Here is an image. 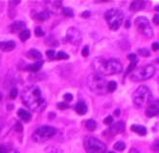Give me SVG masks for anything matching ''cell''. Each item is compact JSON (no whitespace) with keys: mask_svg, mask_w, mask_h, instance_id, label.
Segmentation results:
<instances>
[{"mask_svg":"<svg viewBox=\"0 0 159 153\" xmlns=\"http://www.w3.org/2000/svg\"><path fill=\"white\" fill-rule=\"evenodd\" d=\"M29 56H31V58H33L34 59L36 60H41L42 59V56L40 54V52L36 50V49H31L29 52H28Z\"/></svg>","mask_w":159,"mask_h":153,"instance_id":"20","label":"cell"},{"mask_svg":"<svg viewBox=\"0 0 159 153\" xmlns=\"http://www.w3.org/2000/svg\"><path fill=\"white\" fill-rule=\"evenodd\" d=\"M107 153H114V152H112V151H109V152H107Z\"/></svg>","mask_w":159,"mask_h":153,"instance_id":"50","label":"cell"},{"mask_svg":"<svg viewBox=\"0 0 159 153\" xmlns=\"http://www.w3.org/2000/svg\"><path fill=\"white\" fill-rule=\"evenodd\" d=\"M22 102L26 106L36 112H42L46 107V100L41 90L36 85L27 86L21 94Z\"/></svg>","mask_w":159,"mask_h":153,"instance_id":"1","label":"cell"},{"mask_svg":"<svg viewBox=\"0 0 159 153\" xmlns=\"http://www.w3.org/2000/svg\"><path fill=\"white\" fill-rule=\"evenodd\" d=\"M152 48L153 51H157L159 50V43L158 42H153L152 45Z\"/></svg>","mask_w":159,"mask_h":153,"instance_id":"39","label":"cell"},{"mask_svg":"<svg viewBox=\"0 0 159 153\" xmlns=\"http://www.w3.org/2000/svg\"><path fill=\"white\" fill-rule=\"evenodd\" d=\"M82 56H85V58L88 56V55H89V48H88V46H85V47L82 48Z\"/></svg>","mask_w":159,"mask_h":153,"instance_id":"34","label":"cell"},{"mask_svg":"<svg viewBox=\"0 0 159 153\" xmlns=\"http://www.w3.org/2000/svg\"><path fill=\"white\" fill-rule=\"evenodd\" d=\"M48 18H49V12H48L47 11H43L38 15V19L40 20V21H44Z\"/></svg>","mask_w":159,"mask_h":153,"instance_id":"25","label":"cell"},{"mask_svg":"<svg viewBox=\"0 0 159 153\" xmlns=\"http://www.w3.org/2000/svg\"><path fill=\"white\" fill-rule=\"evenodd\" d=\"M66 38L69 42H71L72 44H80L82 41V34L80 32V30L75 28V27H71L69 28L67 33H66Z\"/></svg>","mask_w":159,"mask_h":153,"instance_id":"10","label":"cell"},{"mask_svg":"<svg viewBox=\"0 0 159 153\" xmlns=\"http://www.w3.org/2000/svg\"><path fill=\"white\" fill-rule=\"evenodd\" d=\"M153 23L155 25H159V15H155L153 16Z\"/></svg>","mask_w":159,"mask_h":153,"instance_id":"40","label":"cell"},{"mask_svg":"<svg viewBox=\"0 0 159 153\" xmlns=\"http://www.w3.org/2000/svg\"><path fill=\"white\" fill-rule=\"evenodd\" d=\"M46 56H47V58L49 59H54L56 58L55 51H53V50H48V51H46Z\"/></svg>","mask_w":159,"mask_h":153,"instance_id":"30","label":"cell"},{"mask_svg":"<svg viewBox=\"0 0 159 153\" xmlns=\"http://www.w3.org/2000/svg\"><path fill=\"white\" fill-rule=\"evenodd\" d=\"M137 62H138V59H135V60H132V61H130V64L129 65V67H127V74H129V73H130V72H132L133 70L135 69V66L137 65Z\"/></svg>","mask_w":159,"mask_h":153,"instance_id":"27","label":"cell"},{"mask_svg":"<svg viewBox=\"0 0 159 153\" xmlns=\"http://www.w3.org/2000/svg\"><path fill=\"white\" fill-rule=\"evenodd\" d=\"M127 59H129L130 61L137 59V58H136V54H134V53H131V54H130L129 56H127Z\"/></svg>","mask_w":159,"mask_h":153,"instance_id":"38","label":"cell"},{"mask_svg":"<svg viewBox=\"0 0 159 153\" xmlns=\"http://www.w3.org/2000/svg\"><path fill=\"white\" fill-rule=\"evenodd\" d=\"M130 20H127V22H126V27H127V28H129V27H130Z\"/></svg>","mask_w":159,"mask_h":153,"instance_id":"46","label":"cell"},{"mask_svg":"<svg viewBox=\"0 0 159 153\" xmlns=\"http://www.w3.org/2000/svg\"><path fill=\"white\" fill-rule=\"evenodd\" d=\"M0 153H6V148L3 145H0Z\"/></svg>","mask_w":159,"mask_h":153,"instance_id":"41","label":"cell"},{"mask_svg":"<svg viewBox=\"0 0 159 153\" xmlns=\"http://www.w3.org/2000/svg\"><path fill=\"white\" fill-rule=\"evenodd\" d=\"M1 99H2V95H1V93H0V100H1Z\"/></svg>","mask_w":159,"mask_h":153,"instance_id":"48","label":"cell"},{"mask_svg":"<svg viewBox=\"0 0 159 153\" xmlns=\"http://www.w3.org/2000/svg\"><path fill=\"white\" fill-rule=\"evenodd\" d=\"M63 12L64 14V15L68 16V17H73L74 16V12L70 8H67V7L63 8Z\"/></svg>","mask_w":159,"mask_h":153,"instance_id":"28","label":"cell"},{"mask_svg":"<svg viewBox=\"0 0 159 153\" xmlns=\"http://www.w3.org/2000/svg\"><path fill=\"white\" fill-rule=\"evenodd\" d=\"M130 153H140L136 148H131L130 149Z\"/></svg>","mask_w":159,"mask_h":153,"instance_id":"43","label":"cell"},{"mask_svg":"<svg viewBox=\"0 0 159 153\" xmlns=\"http://www.w3.org/2000/svg\"><path fill=\"white\" fill-rule=\"evenodd\" d=\"M17 115H18L20 119L23 120L24 122H29L31 120V118H32V115H31L27 110H25V109H19V110L17 111Z\"/></svg>","mask_w":159,"mask_h":153,"instance_id":"17","label":"cell"},{"mask_svg":"<svg viewBox=\"0 0 159 153\" xmlns=\"http://www.w3.org/2000/svg\"><path fill=\"white\" fill-rule=\"evenodd\" d=\"M87 85L96 95H105L107 93V82L105 78L99 74H91L87 78Z\"/></svg>","mask_w":159,"mask_h":153,"instance_id":"3","label":"cell"},{"mask_svg":"<svg viewBox=\"0 0 159 153\" xmlns=\"http://www.w3.org/2000/svg\"><path fill=\"white\" fill-rule=\"evenodd\" d=\"M113 147H114V149H116L118 151H123V150H125L126 145H125V143H124V142L119 141V142L114 143V146Z\"/></svg>","mask_w":159,"mask_h":153,"instance_id":"24","label":"cell"},{"mask_svg":"<svg viewBox=\"0 0 159 153\" xmlns=\"http://www.w3.org/2000/svg\"><path fill=\"white\" fill-rule=\"evenodd\" d=\"M15 48V41H13V40L0 42V50H2L4 52L13 51Z\"/></svg>","mask_w":159,"mask_h":153,"instance_id":"13","label":"cell"},{"mask_svg":"<svg viewBox=\"0 0 159 153\" xmlns=\"http://www.w3.org/2000/svg\"><path fill=\"white\" fill-rule=\"evenodd\" d=\"M155 10L159 12V6H156V7H155Z\"/></svg>","mask_w":159,"mask_h":153,"instance_id":"47","label":"cell"},{"mask_svg":"<svg viewBox=\"0 0 159 153\" xmlns=\"http://www.w3.org/2000/svg\"><path fill=\"white\" fill-rule=\"evenodd\" d=\"M113 122V118L111 116H107L105 119L104 120V124H111Z\"/></svg>","mask_w":159,"mask_h":153,"instance_id":"35","label":"cell"},{"mask_svg":"<svg viewBox=\"0 0 159 153\" xmlns=\"http://www.w3.org/2000/svg\"><path fill=\"white\" fill-rule=\"evenodd\" d=\"M130 129L133 131V132L141 135V136H145V135L147 134V128H146L145 126L140 125V124H133V125H131Z\"/></svg>","mask_w":159,"mask_h":153,"instance_id":"16","label":"cell"},{"mask_svg":"<svg viewBox=\"0 0 159 153\" xmlns=\"http://www.w3.org/2000/svg\"><path fill=\"white\" fill-rule=\"evenodd\" d=\"M15 129V131H17V132H22V130H23V125H22L20 122H16Z\"/></svg>","mask_w":159,"mask_h":153,"instance_id":"32","label":"cell"},{"mask_svg":"<svg viewBox=\"0 0 159 153\" xmlns=\"http://www.w3.org/2000/svg\"><path fill=\"white\" fill-rule=\"evenodd\" d=\"M105 18L110 29L112 31H117L123 23L124 14L122 11L117 10V9H110L105 12Z\"/></svg>","mask_w":159,"mask_h":153,"instance_id":"6","label":"cell"},{"mask_svg":"<svg viewBox=\"0 0 159 153\" xmlns=\"http://www.w3.org/2000/svg\"><path fill=\"white\" fill-rule=\"evenodd\" d=\"M17 93H18V90L16 88H13L10 92V98L11 99H15L16 96H17Z\"/></svg>","mask_w":159,"mask_h":153,"instance_id":"33","label":"cell"},{"mask_svg":"<svg viewBox=\"0 0 159 153\" xmlns=\"http://www.w3.org/2000/svg\"><path fill=\"white\" fill-rule=\"evenodd\" d=\"M138 54L142 56H145V58H147V56H151V52L149 50H148L147 48H141V49H138Z\"/></svg>","mask_w":159,"mask_h":153,"instance_id":"26","label":"cell"},{"mask_svg":"<svg viewBox=\"0 0 159 153\" xmlns=\"http://www.w3.org/2000/svg\"><path fill=\"white\" fill-rule=\"evenodd\" d=\"M57 106H58L59 109H67V108L69 107L67 103L63 102H59V103H58V105H57Z\"/></svg>","mask_w":159,"mask_h":153,"instance_id":"37","label":"cell"},{"mask_svg":"<svg viewBox=\"0 0 159 153\" xmlns=\"http://www.w3.org/2000/svg\"><path fill=\"white\" fill-rule=\"evenodd\" d=\"M24 27H25L24 22H22V21H15V22H14L10 26V29L13 33H15L16 31L24 30Z\"/></svg>","mask_w":159,"mask_h":153,"instance_id":"19","label":"cell"},{"mask_svg":"<svg viewBox=\"0 0 159 153\" xmlns=\"http://www.w3.org/2000/svg\"><path fill=\"white\" fill-rule=\"evenodd\" d=\"M124 130H125V122L122 121H119L110 126L109 129L107 130V132L110 136H115V135L122 133Z\"/></svg>","mask_w":159,"mask_h":153,"instance_id":"12","label":"cell"},{"mask_svg":"<svg viewBox=\"0 0 159 153\" xmlns=\"http://www.w3.org/2000/svg\"><path fill=\"white\" fill-rule=\"evenodd\" d=\"M30 37H31V32H30V30H28V29L22 30L21 33H20V34H19V38H20L21 41L28 40V39L30 38Z\"/></svg>","mask_w":159,"mask_h":153,"instance_id":"21","label":"cell"},{"mask_svg":"<svg viewBox=\"0 0 159 153\" xmlns=\"http://www.w3.org/2000/svg\"><path fill=\"white\" fill-rule=\"evenodd\" d=\"M133 104L137 107L141 108L149 103L152 100V91L149 87L142 85L138 87L133 93Z\"/></svg>","mask_w":159,"mask_h":153,"instance_id":"4","label":"cell"},{"mask_svg":"<svg viewBox=\"0 0 159 153\" xmlns=\"http://www.w3.org/2000/svg\"><path fill=\"white\" fill-rule=\"evenodd\" d=\"M107 92L109 93H111V92H114L116 89H117V83L116 81H109L107 82Z\"/></svg>","mask_w":159,"mask_h":153,"instance_id":"23","label":"cell"},{"mask_svg":"<svg viewBox=\"0 0 159 153\" xmlns=\"http://www.w3.org/2000/svg\"><path fill=\"white\" fill-rule=\"evenodd\" d=\"M76 111L79 115H85V113L87 112V106H86V104L83 102H80L77 103V105H76Z\"/></svg>","mask_w":159,"mask_h":153,"instance_id":"18","label":"cell"},{"mask_svg":"<svg viewBox=\"0 0 159 153\" xmlns=\"http://www.w3.org/2000/svg\"><path fill=\"white\" fill-rule=\"evenodd\" d=\"M146 5V2L142 1V0H136L133 1L130 6V10L132 12H139L141 10H143V8Z\"/></svg>","mask_w":159,"mask_h":153,"instance_id":"14","label":"cell"},{"mask_svg":"<svg viewBox=\"0 0 159 153\" xmlns=\"http://www.w3.org/2000/svg\"><path fill=\"white\" fill-rule=\"evenodd\" d=\"M56 134V128L49 125H42L35 130L33 133V140L36 143H44Z\"/></svg>","mask_w":159,"mask_h":153,"instance_id":"7","label":"cell"},{"mask_svg":"<svg viewBox=\"0 0 159 153\" xmlns=\"http://www.w3.org/2000/svg\"><path fill=\"white\" fill-rule=\"evenodd\" d=\"M35 34H36L37 37H43L44 32L40 27H37L36 29H35Z\"/></svg>","mask_w":159,"mask_h":153,"instance_id":"31","label":"cell"},{"mask_svg":"<svg viewBox=\"0 0 159 153\" xmlns=\"http://www.w3.org/2000/svg\"><path fill=\"white\" fill-rule=\"evenodd\" d=\"M42 64H43L42 59L41 60H37L35 63L27 65V67L25 68V70H27V71H30V72H38V71H39V69L41 68Z\"/></svg>","mask_w":159,"mask_h":153,"instance_id":"15","label":"cell"},{"mask_svg":"<svg viewBox=\"0 0 159 153\" xmlns=\"http://www.w3.org/2000/svg\"><path fill=\"white\" fill-rule=\"evenodd\" d=\"M154 74H155V67L152 64H148L133 70L130 74V80L135 82L144 81L149 80Z\"/></svg>","mask_w":159,"mask_h":153,"instance_id":"5","label":"cell"},{"mask_svg":"<svg viewBox=\"0 0 159 153\" xmlns=\"http://www.w3.org/2000/svg\"><path fill=\"white\" fill-rule=\"evenodd\" d=\"M85 126H86V128L87 130H89V131H94L97 127V124H96V122L94 120H87L86 122H85Z\"/></svg>","mask_w":159,"mask_h":153,"instance_id":"22","label":"cell"},{"mask_svg":"<svg viewBox=\"0 0 159 153\" xmlns=\"http://www.w3.org/2000/svg\"><path fill=\"white\" fill-rule=\"evenodd\" d=\"M85 149L87 153H105L107 146L95 137H86L85 140Z\"/></svg>","mask_w":159,"mask_h":153,"instance_id":"8","label":"cell"},{"mask_svg":"<svg viewBox=\"0 0 159 153\" xmlns=\"http://www.w3.org/2000/svg\"><path fill=\"white\" fill-rule=\"evenodd\" d=\"M134 24L138 32L141 34H143L144 37L148 38H151L153 37V31L148 18H146L144 16H139L135 19Z\"/></svg>","mask_w":159,"mask_h":153,"instance_id":"9","label":"cell"},{"mask_svg":"<svg viewBox=\"0 0 159 153\" xmlns=\"http://www.w3.org/2000/svg\"><path fill=\"white\" fill-rule=\"evenodd\" d=\"M63 99L66 100V102H71V100H73V95L70 93H66L63 96Z\"/></svg>","mask_w":159,"mask_h":153,"instance_id":"36","label":"cell"},{"mask_svg":"<svg viewBox=\"0 0 159 153\" xmlns=\"http://www.w3.org/2000/svg\"><path fill=\"white\" fill-rule=\"evenodd\" d=\"M56 58L58 59H69V56L64 53V52H59L58 54H57Z\"/></svg>","mask_w":159,"mask_h":153,"instance_id":"29","label":"cell"},{"mask_svg":"<svg viewBox=\"0 0 159 153\" xmlns=\"http://www.w3.org/2000/svg\"><path fill=\"white\" fill-rule=\"evenodd\" d=\"M90 15V12H83L82 14V17H88Z\"/></svg>","mask_w":159,"mask_h":153,"instance_id":"42","label":"cell"},{"mask_svg":"<svg viewBox=\"0 0 159 153\" xmlns=\"http://www.w3.org/2000/svg\"><path fill=\"white\" fill-rule=\"evenodd\" d=\"M93 67L97 74L102 76L115 75L122 72V63L118 59H105L103 58H96L93 60Z\"/></svg>","mask_w":159,"mask_h":153,"instance_id":"2","label":"cell"},{"mask_svg":"<svg viewBox=\"0 0 159 153\" xmlns=\"http://www.w3.org/2000/svg\"><path fill=\"white\" fill-rule=\"evenodd\" d=\"M146 115L149 118L159 115V99L149 102L147 108H146Z\"/></svg>","mask_w":159,"mask_h":153,"instance_id":"11","label":"cell"},{"mask_svg":"<svg viewBox=\"0 0 159 153\" xmlns=\"http://www.w3.org/2000/svg\"><path fill=\"white\" fill-rule=\"evenodd\" d=\"M156 62H157V63H159V59H156Z\"/></svg>","mask_w":159,"mask_h":153,"instance_id":"49","label":"cell"},{"mask_svg":"<svg viewBox=\"0 0 159 153\" xmlns=\"http://www.w3.org/2000/svg\"><path fill=\"white\" fill-rule=\"evenodd\" d=\"M7 153H19V152L17 151L16 149H12V150H10V151L7 152Z\"/></svg>","mask_w":159,"mask_h":153,"instance_id":"45","label":"cell"},{"mask_svg":"<svg viewBox=\"0 0 159 153\" xmlns=\"http://www.w3.org/2000/svg\"><path fill=\"white\" fill-rule=\"evenodd\" d=\"M114 115H115L116 117L120 116V110H119V109H117V110L114 111Z\"/></svg>","mask_w":159,"mask_h":153,"instance_id":"44","label":"cell"}]
</instances>
